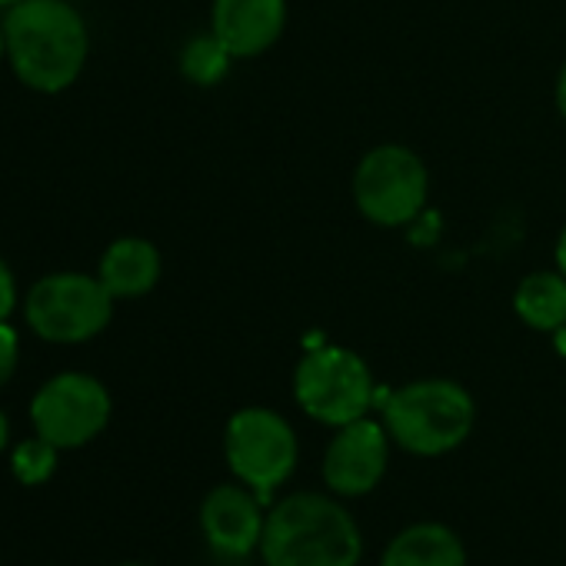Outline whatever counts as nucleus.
<instances>
[{
  "label": "nucleus",
  "instance_id": "obj_2",
  "mask_svg": "<svg viewBox=\"0 0 566 566\" xmlns=\"http://www.w3.org/2000/svg\"><path fill=\"white\" fill-rule=\"evenodd\" d=\"M364 536L350 510L324 493L283 496L263 523L266 566H357Z\"/></svg>",
  "mask_w": 566,
  "mask_h": 566
},
{
  "label": "nucleus",
  "instance_id": "obj_20",
  "mask_svg": "<svg viewBox=\"0 0 566 566\" xmlns=\"http://www.w3.org/2000/svg\"><path fill=\"white\" fill-rule=\"evenodd\" d=\"M556 270L566 276V227H563V233H559V240H556Z\"/></svg>",
  "mask_w": 566,
  "mask_h": 566
},
{
  "label": "nucleus",
  "instance_id": "obj_17",
  "mask_svg": "<svg viewBox=\"0 0 566 566\" xmlns=\"http://www.w3.org/2000/svg\"><path fill=\"white\" fill-rule=\"evenodd\" d=\"M21 360V337L18 331L4 321L0 324V387H8Z\"/></svg>",
  "mask_w": 566,
  "mask_h": 566
},
{
  "label": "nucleus",
  "instance_id": "obj_15",
  "mask_svg": "<svg viewBox=\"0 0 566 566\" xmlns=\"http://www.w3.org/2000/svg\"><path fill=\"white\" fill-rule=\"evenodd\" d=\"M61 450L44 437H28L11 450V473L21 486H41L57 473Z\"/></svg>",
  "mask_w": 566,
  "mask_h": 566
},
{
  "label": "nucleus",
  "instance_id": "obj_11",
  "mask_svg": "<svg viewBox=\"0 0 566 566\" xmlns=\"http://www.w3.org/2000/svg\"><path fill=\"white\" fill-rule=\"evenodd\" d=\"M213 38L233 57H256L287 24V4L283 0H213Z\"/></svg>",
  "mask_w": 566,
  "mask_h": 566
},
{
  "label": "nucleus",
  "instance_id": "obj_23",
  "mask_svg": "<svg viewBox=\"0 0 566 566\" xmlns=\"http://www.w3.org/2000/svg\"><path fill=\"white\" fill-rule=\"evenodd\" d=\"M14 4H21V0H0V8H14Z\"/></svg>",
  "mask_w": 566,
  "mask_h": 566
},
{
  "label": "nucleus",
  "instance_id": "obj_18",
  "mask_svg": "<svg viewBox=\"0 0 566 566\" xmlns=\"http://www.w3.org/2000/svg\"><path fill=\"white\" fill-rule=\"evenodd\" d=\"M18 307V280H14V270L4 263V256H0V324L11 321Z\"/></svg>",
  "mask_w": 566,
  "mask_h": 566
},
{
  "label": "nucleus",
  "instance_id": "obj_5",
  "mask_svg": "<svg viewBox=\"0 0 566 566\" xmlns=\"http://www.w3.org/2000/svg\"><path fill=\"white\" fill-rule=\"evenodd\" d=\"M223 453L233 476L266 500L297 467V433L266 407H243L227 423Z\"/></svg>",
  "mask_w": 566,
  "mask_h": 566
},
{
  "label": "nucleus",
  "instance_id": "obj_7",
  "mask_svg": "<svg viewBox=\"0 0 566 566\" xmlns=\"http://www.w3.org/2000/svg\"><path fill=\"white\" fill-rule=\"evenodd\" d=\"M111 410V394L97 377L67 370L34 394L31 423L34 433L51 440L57 450H81L107 430Z\"/></svg>",
  "mask_w": 566,
  "mask_h": 566
},
{
  "label": "nucleus",
  "instance_id": "obj_16",
  "mask_svg": "<svg viewBox=\"0 0 566 566\" xmlns=\"http://www.w3.org/2000/svg\"><path fill=\"white\" fill-rule=\"evenodd\" d=\"M230 61H233V54L210 34V38H193V41L184 48V54H180V71H184L187 81H193V84H200V87H210V84H217V81L227 74Z\"/></svg>",
  "mask_w": 566,
  "mask_h": 566
},
{
  "label": "nucleus",
  "instance_id": "obj_19",
  "mask_svg": "<svg viewBox=\"0 0 566 566\" xmlns=\"http://www.w3.org/2000/svg\"><path fill=\"white\" fill-rule=\"evenodd\" d=\"M556 107H559V114L566 117V64H563V71H559V77H556Z\"/></svg>",
  "mask_w": 566,
  "mask_h": 566
},
{
  "label": "nucleus",
  "instance_id": "obj_1",
  "mask_svg": "<svg viewBox=\"0 0 566 566\" xmlns=\"http://www.w3.org/2000/svg\"><path fill=\"white\" fill-rule=\"evenodd\" d=\"M4 44L21 84L38 94H61L81 77L91 34L71 0H21L8 8Z\"/></svg>",
  "mask_w": 566,
  "mask_h": 566
},
{
  "label": "nucleus",
  "instance_id": "obj_12",
  "mask_svg": "<svg viewBox=\"0 0 566 566\" xmlns=\"http://www.w3.org/2000/svg\"><path fill=\"white\" fill-rule=\"evenodd\" d=\"M97 276L114 294V301L144 297L157 287V280H160V253L144 237H120L104 250Z\"/></svg>",
  "mask_w": 566,
  "mask_h": 566
},
{
  "label": "nucleus",
  "instance_id": "obj_24",
  "mask_svg": "<svg viewBox=\"0 0 566 566\" xmlns=\"http://www.w3.org/2000/svg\"><path fill=\"white\" fill-rule=\"evenodd\" d=\"M120 566H147V563H120Z\"/></svg>",
  "mask_w": 566,
  "mask_h": 566
},
{
  "label": "nucleus",
  "instance_id": "obj_6",
  "mask_svg": "<svg viewBox=\"0 0 566 566\" xmlns=\"http://www.w3.org/2000/svg\"><path fill=\"white\" fill-rule=\"evenodd\" d=\"M294 394L307 417L344 427L367 417L374 403V377L364 357L347 347L307 350L294 374Z\"/></svg>",
  "mask_w": 566,
  "mask_h": 566
},
{
  "label": "nucleus",
  "instance_id": "obj_10",
  "mask_svg": "<svg viewBox=\"0 0 566 566\" xmlns=\"http://www.w3.org/2000/svg\"><path fill=\"white\" fill-rule=\"evenodd\" d=\"M263 510L260 496L250 486H217L200 503V530L213 553L220 556H247L260 549L263 539Z\"/></svg>",
  "mask_w": 566,
  "mask_h": 566
},
{
  "label": "nucleus",
  "instance_id": "obj_4",
  "mask_svg": "<svg viewBox=\"0 0 566 566\" xmlns=\"http://www.w3.org/2000/svg\"><path fill=\"white\" fill-rule=\"evenodd\" d=\"M111 317L114 294L91 273H51L24 297V321L48 344H84L97 337Z\"/></svg>",
  "mask_w": 566,
  "mask_h": 566
},
{
  "label": "nucleus",
  "instance_id": "obj_22",
  "mask_svg": "<svg viewBox=\"0 0 566 566\" xmlns=\"http://www.w3.org/2000/svg\"><path fill=\"white\" fill-rule=\"evenodd\" d=\"M0 57H8V44H4V24H0Z\"/></svg>",
  "mask_w": 566,
  "mask_h": 566
},
{
  "label": "nucleus",
  "instance_id": "obj_9",
  "mask_svg": "<svg viewBox=\"0 0 566 566\" xmlns=\"http://www.w3.org/2000/svg\"><path fill=\"white\" fill-rule=\"evenodd\" d=\"M390 433L377 420H354L337 427L324 453V480L337 496H367L387 473Z\"/></svg>",
  "mask_w": 566,
  "mask_h": 566
},
{
  "label": "nucleus",
  "instance_id": "obj_3",
  "mask_svg": "<svg viewBox=\"0 0 566 566\" xmlns=\"http://www.w3.org/2000/svg\"><path fill=\"white\" fill-rule=\"evenodd\" d=\"M476 420L473 397L453 380H413L384 403V427L397 447L413 457L457 450Z\"/></svg>",
  "mask_w": 566,
  "mask_h": 566
},
{
  "label": "nucleus",
  "instance_id": "obj_8",
  "mask_svg": "<svg viewBox=\"0 0 566 566\" xmlns=\"http://www.w3.org/2000/svg\"><path fill=\"white\" fill-rule=\"evenodd\" d=\"M427 190L430 177L423 160L400 144L374 147L354 174V200L377 227L410 223L423 210Z\"/></svg>",
  "mask_w": 566,
  "mask_h": 566
},
{
  "label": "nucleus",
  "instance_id": "obj_13",
  "mask_svg": "<svg viewBox=\"0 0 566 566\" xmlns=\"http://www.w3.org/2000/svg\"><path fill=\"white\" fill-rule=\"evenodd\" d=\"M380 566H467V549L450 526L413 523L387 543Z\"/></svg>",
  "mask_w": 566,
  "mask_h": 566
},
{
  "label": "nucleus",
  "instance_id": "obj_14",
  "mask_svg": "<svg viewBox=\"0 0 566 566\" xmlns=\"http://www.w3.org/2000/svg\"><path fill=\"white\" fill-rule=\"evenodd\" d=\"M513 307H516V317L533 331L549 334V331L566 327V276L559 270L530 273L516 287Z\"/></svg>",
  "mask_w": 566,
  "mask_h": 566
},
{
  "label": "nucleus",
  "instance_id": "obj_21",
  "mask_svg": "<svg viewBox=\"0 0 566 566\" xmlns=\"http://www.w3.org/2000/svg\"><path fill=\"white\" fill-rule=\"evenodd\" d=\"M8 443H11V420H8L4 410H0V453L8 450Z\"/></svg>",
  "mask_w": 566,
  "mask_h": 566
}]
</instances>
